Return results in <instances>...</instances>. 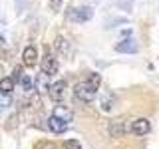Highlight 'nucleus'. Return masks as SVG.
<instances>
[{
    "label": "nucleus",
    "instance_id": "nucleus-7",
    "mask_svg": "<svg viewBox=\"0 0 159 149\" xmlns=\"http://www.w3.org/2000/svg\"><path fill=\"white\" fill-rule=\"evenodd\" d=\"M22 62H24L26 68H34V66H36V62H38V50H36V46H26V48H24Z\"/></svg>",
    "mask_w": 159,
    "mask_h": 149
},
{
    "label": "nucleus",
    "instance_id": "nucleus-13",
    "mask_svg": "<svg viewBox=\"0 0 159 149\" xmlns=\"http://www.w3.org/2000/svg\"><path fill=\"white\" fill-rule=\"evenodd\" d=\"M14 84H16V82H14L12 78H2V79H0V92L10 93L14 89Z\"/></svg>",
    "mask_w": 159,
    "mask_h": 149
},
{
    "label": "nucleus",
    "instance_id": "nucleus-4",
    "mask_svg": "<svg viewBox=\"0 0 159 149\" xmlns=\"http://www.w3.org/2000/svg\"><path fill=\"white\" fill-rule=\"evenodd\" d=\"M129 131L133 133V135H147L149 131H151V121L145 117H139V119H133L131 125H129Z\"/></svg>",
    "mask_w": 159,
    "mask_h": 149
},
{
    "label": "nucleus",
    "instance_id": "nucleus-17",
    "mask_svg": "<svg viewBox=\"0 0 159 149\" xmlns=\"http://www.w3.org/2000/svg\"><path fill=\"white\" fill-rule=\"evenodd\" d=\"M64 149H82V143L78 139H68V141H64Z\"/></svg>",
    "mask_w": 159,
    "mask_h": 149
},
{
    "label": "nucleus",
    "instance_id": "nucleus-20",
    "mask_svg": "<svg viewBox=\"0 0 159 149\" xmlns=\"http://www.w3.org/2000/svg\"><path fill=\"white\" fill-rule=\"evenodd\" d=\"M38 149H56V145H54V143H40Z\"/></svg>",
    "mask_w": 159,
    "mask_h": 149
},
{
    "label": "nucleus",
    "instance_id": "nucleus-1",
    "mask_svg": "<svg viewBox=\"0 0 159 149\" xmlns=\"http://www.w3.org/2000/svg\"><path fill=\"white\" fill-rule=\"evenodd\" d=\"M74 93H76V97H78V99H82V102H92V99L96 97L98 89H96V88H92L88 82H80L78 86L74 88Z\"/></svg>",
    "mask_w": 159,
    "mask_h": 149
},
{
    "label": "nucleus",
    "instance_id": "nucleus-15",
    "mask_svg": "<svg viewBox=\"0 0 159 149\" xmlns=\"http://www.w3.org/2000/svg\"><path fill=\"white\" fill-rule=\"evenodd\" d=\"M20 86H22V89H24V92H32V78L24 74V76H22V79H20Z\"/></svg>",
    "mask_w": 159,
    "mask_h": 149
},
{
    "label": "nucleus",
    "instance_id": "nucleus-8",
    "mask_svg": "<svg viewBox=\"0 0 159 149\" xmlns=\"http://www.w3.org/2000/svg\"><path fill=\"white\" fill-rule=\"evenodd\" d=\"M68 125H70L68 121H62V119L56 117V115H50L48 117V129L52 133H64L68 129Z\"/></svg>",
    "mask_w": 159,
    "mask_h": 149
},
{
    "label": "nucleus",
    "instance_id": "nucleus-11",
    "mask_svg": "<svg viewBox=\"0 0 159 149\" xmlns=\"http://www.w3.org/2000/svg\"><path fill=\"white\" fill-rule=\"evenodd\" d=\"M52 115H56V117H60V119H62V121H72V111H70V109L68 107H62V106H58L56 109H54V113H52Z\"/></svg>",
    "mask_w": 159,
    "mask_h": 149
},
{
    "label": "nucleus",
    "instance_id": "nucleus-10",
    "mask_svg": "<svg viewBox=\"0 0 159 149\" xmlns=\"http://www.w3.org/2000/svg\"><path fill=\"white\" fill-rule=\"evenodd\" d=\"M123 133H125V123H123L121 119H113V121H109V135H111V137H121Z\"/></svg>",
    "mask_w": 159,
    "mask_h": 149
},
{
    "label": "nucleus",
    "instance_id": "nucleus-16",
    "mask_svg": "<svg viewBox=\"0 0 159 149\" xmlns=\"http://www.w3.org/2000/svg\"><path fill=\"white\" fill-rule=\"evenodd\" d=\"M12 103V96L6 92H0V107H8Z\"/></svg>",
    "mask_w": 159,
    "mask_h": 149
},
{
    "label": "nucleus",
    "instance_id": "nucleus-9",
    "mask_svg": "<svg viewBox=\"0 0 159 149\" xmlns=\"http://www.w3.org/2000/svg\"><path fill=\"white\" fill-rule=\"evenodd\" d=\"M54 46H56V50L62 54V56H66V58L72 56V46H70V42L64 36H58L56 42H54Z\"/></svg>",
    "mask_w": 159,
    "mask_h": 149
},
{
    "label": "nucleus",
    "instance_id": "nucleus-14",
    "mask_svg": "<svg viewBox=\"0 0 159 149\" xmlns=\"http://www.w3.org/2000/svg\"><path fill=\"white\" fill-rule=\"evenodd\" d=\"M86 82H88L92 88L99 89V86H102V76H99V74H96V72H92V74L88 76V79H86Z\"/></svg>",
    "mask_w": 159,
    "mask_h": 149
},
{
    "label": "nucleus",
    "instance_id": "nucleus-12",
    "mask_svg": "<svg viewBox=\"0 0 159 149\" xmlns=\"http://www.w3.org/2000/svg\"><path fill=\"white\" fill-rule=\"evenodd\" d=\"M113 103H116V102H113V97L109 96V93H103V96H102V102H99V107H102L103 111H109V109L113 107Z\"/></svg>",
    "mask_w": 159,
    "mask_h": 149
},
{
    "label": "nucleus",
    "instance_id": "nucleus-18",
    "mask_svg": "<svg viewBox=\"0 0 159 149\" xmlns=\"http://www.w3.org/2000/svg\"><path fill=\"white\" fill-rule=\"evenodd\" d=\"M22 76H24V70L20 66H16V68H14V74H12V79H14V82H20Z\"/></svg>",
    "mask_w": 159,
    "mask_h": 149
},
{
    "label": "nucleus",
    "instance_id": "nucleus-2",
    "mask_svg": "<svg viewBox=\"0 0 159 149\" xmlns=\"http://www.w3.org/2000/svg\"><path fill=\"white\" fill-rule=\"evenodd\" d=\"M92 16L93 10L89 6H78L68 12V20H72V22H88V20H92Z\"/></svg>",
    "mask_w": 159,
    "mask_h": 149
},
{
    "label": "nucleus",
    "instance_id": "nucleus-5",
    "mask_svg": "<svg viewBox=\"0 0 159 149\" xmlns=\"http://www.w3.org/2000/svg\"><path fill=\"white\" fill-rule=\"evenodd\" d=\"M66 88H68V84L64 82V79L54 82L52 86L48 88V93H50V97H52V102H62L64 93H66Z\"/></svg>",
    "mask_w": 159,
    "mask_h": 149
},
{
    "label": "nucleus",
    "instance_id": "nucleus-6",
    "mask_svg": "<svg viewBox=\"0 0 159 149\" xmlns=\"http://www.w3.org/2000/svg\"><path fill=\"white\" fill-rule=\"evenodd\" d=\"M137 42L133 38H123L121 42L116 44V52L119 54H137Z\"/></svg>",
    "mask_w": 159,
    "mask_h": 149
},
{
    "label": "nucleus",
    "instance_id": "nucleus-3",
    "mask_svg": "<svg viewBox=\"0 0 159 149\" xmlns=\"http://www.w3.org/2000/svg\"><path fill=\"white\" fill-rule=\"evenodd\" d=\"M40 68H42V74H44V76H54V74L58 72V60L54 58V54L50 52V50L46 52V56L42 58Z\"/></svg>",
    "mask_w": 159,
    "mask_h": 149
},
{
    "label": "nucleus",
    "instance_id": "nucleus-19",
    "mask_svg": "<svg viewBox=\"0 0 159 149\" xmlns=\"http://www.w3.org/2000/svg\"><path fill=\"white\" fill-rule=\"evenodd\" d=\"M60 6H62V0H50V8H52V12H58Z\"/></svg>",
    "mask_w": 159,
    "mask_h": 149
}]
</instances>
